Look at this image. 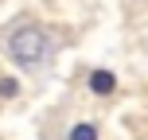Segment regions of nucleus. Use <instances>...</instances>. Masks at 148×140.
<instances>
[{
	"instance_id": "obj_4",
	"label": "nucleus",
	"mask_w": 148,
	"mask_h": 140,
	"mask_svg": "<svg viewBox=\"0 0 148 140\" xmlns=\"http://www.w3.org/2000/svg\"><path fill=\"white\" fill-rule=\"evenodd\" d=\"M16 94H20L16 78H0V97H16Z\"/></svg>"
},
{
	"instance_id": "obj_3",
	"label": "nucleus",
	"mask_w": 148,
	"mask_h": 140,
	"mask_svg": "<svg viewBox=\"0 0 148 140\" xmlns=\"http://www.w3.org/2000/svg\"><path fill=\"white\" fill-rule=\"evenodd\" d=\"M70 140H97V125L94 121H78L70 128Z\"/></svg>"
},
{
	"instance_id": "obj_1",
	"label": "nucleus",
	"mask_w": 148,
	"mask_h": 140,
	"mask_svg": "<svg viewBox=\"0 0 148 140\" xmlns=\"http://www.w3.org/2000/svg\"><path fill=\"white\" fill-rule=\"evenodd\" d=\"M8 55H12L16 62H23V66H35V62L47 55V35H43L39 27H20V31H12V39H8Z\"/></svg>"
},
{
	"instance_id": "obj_2",
	"label": "nucleus",
	"mask_w": 148,
	"mask_h": 140,
	"mask_svg": "<svg viewBox=\"0 0 148 140\" xmlns=\"http://www.w3.org/2000/svg\"><path fill=\"white\" fill-rule=\"evenodd\" d=\"M113 89H117V78H113L109 70H94V74H90V94H97V97H109Z\"/></svg>"
}]
</instances>
